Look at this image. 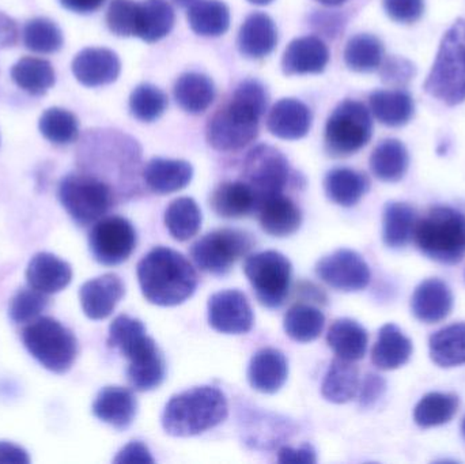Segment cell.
I'll return each mask as SVG.
<instances>
[{
  "label": "cell",
  "instance_id": "cell-7",
  "mask_svg": "<svg viewBox=\"0 0 465 464\" xmlns=\"http://www.w3.org/2000/svg\"><path fill=\"white\" fill-rule=\"evenodd\" d=\"M423 89L450 106L465 101V19L452 25L442 37L436 62Z\"/></svg>",
  "mask_w": 465,
  "mask_h": 464
},
{
  "label": "cell",
  "instance_id": "cell-44",
  "mask_svg": "<svg viewBox=\"0 0 465 464\" xmlns=\"http://www.w3.org/2000/svg\"><path fill=\"white\" fill-rule=\"evenodd\" d=\"M459 398L455 394L430 392L425 395L414 410L418 427L433 428L448 424L458 413Z\"/></svg>",
  "mask_w": 465,
  "mask_h": 464
},
{
  "label": "cell",
  "instance_id": "cell-9",
  "mask_svg": "<svg viewBox=\"0 0 465 464\" xmlns=\"http://www.w3.org/2000/svg\"><path fill=\"white\" fill-rule=\"evenodd\" d=\"M22 341L45 370L59 375L71 370L78 354V341L73 331L49 316L27 323L22 330Z\"/></svg>",
  "mask_w": 465,
  "mask_h": 464
},
{
  "label": "cell",
  "instance_id": "cell-55",
  "mask_svg": "<svg viewBox=\"0 0 465 464\" xmlns=\"http://www.w3.org/2000/svg\"><path fill=\"white\" fill-rule=\"evenodd\" d=\"M19 29L16 22L7 14L0 13V49L11 48L18 43Z\"/></svg>",
  "mask_w": 465,
  "mask_h": 464
},
{
  "label": "cell",
  "instance_id": "cell-23",
  "mask_svg": "<svg viewBox=\"0 0 465 464\" xmlns=\"http://www.w3.org/2000/svg\"><path fill=\"white\" fill-rule=\"evenodd\" d=\"M136 411H138V402L135 395L124 387H105L98 392L93 403V414L100 421L120 430L133 424Z\"/></svg>",
  "mask_w": 465,
  "mask_h": 464
},
{
  "label": "cell",
  "instance_id": "cell-14",
  "mask_svg": "<svg viewBox=\"0 0 465 464\" xmlns=\"http://www.w3.org/2000/svg\"><path fill=\"white\" fill-rule=\"evenodd\" d=\"M90 252L104 266L124 263L136 247V231L130 221L117 215L94 223L89 236Z\"/></svg>",
  "mask_w": 465,
  "mask_h": 464
},
{
  "label": "cell",
  "instance_id": "cell-22",
  "mask_svg": "<svg viewBox=\"0 0 465 464\" xmlns=\"http://www.w3.org/2000/svg\"><path fill=\"white\" fill-rule=\"evenodd\" d=\"M452 291L439 278L423 281L412 294V313L423 323L433 324L444 321L452 312Z\"/></svg>",
  "mask_w": 465,
  "mask_h": 464
},
{
  "label": "cell",
  "instance_id": "cell-3",
  "mask_svg": "<svg viewBox=\"0 0 465 464\" xmlns=\"http://www.w3.org/2000/svg\"><path fill=\"white\" fill-rule=\"evenodd\" d=\"M138 280L147 301L158 307H176L198 288L193 264L177 251L157 247L138 264Z\"/></svg>",
  "mask_w": 465,
  "mask_h": 464
},
{
  "label": "cell",
  "instance_id": "cell-34",
  "mask_svg": "<svg viewBox=\"0 0 465 464\" xmlns=\"http://www.w3.org/2000/svg\"><path fill=\"white\" fill-rule=\"evenodd\" d=\"M173 93L180 108L193 114H203L215 98L212 79L199 73L183 74L174 84Z\"/></svg>",
  "mask_w": 465,
  "mask_h": 464
},
{
  "label": "cell",
  "instance_id": "cell-12",
  "mask_svg": "<svg viewBox=\"0 0 465 464\" xmlns=\"http://www.w3.org/2000/svg\"><path fill=\"white\" fill-rule=\"evenodd\" d=\"M254 240L240 229H218L199 239L191 248V256L202 271L225 275L235 262L253 248Z\"/></svg>",
  "mask_w": 465,
  "mask_h": 464
},
{
  "label": "cell",
  "instance_id": "cell-41",
  "mask_svg": "<svg viewBox=\"0 0 465 464\" xmlns=\"http://www.w3.org/2000/svg\"><path fill=\"white\" fill-rule=\"evenodd\" d=\"M384 44L376 35L361 33L350 38L344 48V62L355 73H373L384 60Z\"/></svg>",
  "mask_w": 465,
  "mask_h": 464
},
{
  "label": "cell",
  "instance_id": "cell-32",
  "mask_svg": "<svg viewBox=\"0 0 465 464\" xmlns=\"http://www.w3.org/2000/svg\"><path fill=\"white\" fill-rule=\"evenodd\" d=\"M410 166V154L403 142L385 139L371 155V169L377 179L385 183L401 182Z\"/></svg>",
  "mask_w": 465,
  "mask_h": 464
},
{
  "label": "cell",
  "instance_id": "cell-21",
  "mask_svg": "<svg viewBox=\"0 0 465 464\" xmlns=\"http://www.w3.org/2000/svg\"><path fill=\"white\" fill-rule=\"evenodd\" d=\"M267 127L278 138L297 141L308 135L311 131L312 111L302 101L283 98L271 109Z\"/></svg>",
  "mask_w": 465,
  "mask_h": 464
},
{
  "label": "cell",
  "instance_id": "cell-37",
  "mask_svg": "<svg viewBox=\"0 0 465 464\" xmlns=\"http://www.w3.org/2000/svg\"><path fill=\"white\" fill-rule=\"evenodd\" d=\"M188 22L196 35L220 37L231 26V10L221 0H199L188 10Z\"/></svg>",
  "mask_w": 465,
  "mask_h": 464
},
{
  "label": "cell",
  "instance_id": "cell-50",
  "mask_svg": "<svg viewBox=\"0 0 465 464\" xmlns=\"http://www.w3.org/2000/svg\"><path fill=\"white\" fill-rule=\"evenodd\" d=\"M385 13L399 24H415L425 13V0H382Z\"/></svg>",
  "mask_w": 465,
  "mask_h": 464
},
{
  "label": "cell",
  "instance_id": "cell-36",
  "mask_svg": "<svg viewBox=\"0 0 465 464\" xmlns=\"http://www.w3.org/2000/svg\"><path fill=\"white\" fill-rule=\"evenodd\" d=\"M176 21L174 10L163 0L139 3L136 37L146 43H157L172 32Z\"/></svg>",
  "mask_w": 465,
  "mask_h": 464
},
{
  "label": "cell",
  "instance_id": "cell-33",
  "mask_svg": "<svg viewBox=\"0 0 465 464\" xmlns=\"http://www.w3.org/2000/svg\"><path fill=\"white\" fill-rule=\"evenodd\" d=\"M414 207L404 202H390L382 217V240L392 250L406 248L414 237L417 225Z\"/></svg>",
  "mask_w": 465,
  "mask_h": 464
},
{
  "label": "cell",
  "instance_id": "cell-31",
  "mask_svg": "<svg viewBox=\"0 0 465 464\" xmlns=\"http://www.w3.org/2000/svg\"><path fill=\"white\" fill-rule=\"evenodd\" d=\"M215 214L223 218H242L257 210V198L245 182L221 184L210 201Z\"/></svg>",
  "mask_w": 465,
  "mask_h": 464
},
{
  "label": "cell",
  "instance_id": "cell-16",
  "mask_svg": "<svg viewBox=\"0 0 465 464\" xmlns=\"http://www.w3.org/2000/svg\"><path fill=\"white\" fill-rule=\"evenodd\" d=\"M209 321L223 334H246L253 327V312L240 291H218L209 301Z\"/></svg>",
  "mask_w": 465,
  "mask_h": 464
},
{
  "label": "cell",
  "instance_id": "cell-26",
  "mask_svg": "<svg viewBox=\"0 0 465 464\" xmlns=\"http://www.w3.org/2000/svg\"><path fill=\"white\" fill-rule=\"evenodd\" d=\"M278 30L275 22L264 13L246 16L238 33L237 45L243 56L262 59L275 49Z\"/></svg>",
  "mask_w": 465,
  "mask_h": 464
},
{
  "label": "cell",
  "instance_id": "cell-8",
  "mask_svg": "<svg viewBox=\"0 0 465 464\" xmlns=\"http://www.w3.org/2000/svg\"><path fill=\"white\" fill-rule=\"evenodd\" d=\"M57 195L65 212L79 226L93 225L105 217L119 199L108 183L82 171L63 177Z\"/></svg>",
  "mask_w": 465,
  "mask_h": 464
},
{
  "label": "cell",
  "instance_id": "cell-61",
  "mask_svg": "<svg viewBox=\"0 0 465 464\" xmlns=\"http://www.w3.org/2000/svg\"><path fill=\"white\" fill-rule=\"evenodd\" d=\"M461 432H463V436H464V439H465V417H464V420H463V425H461Z\"/></svg>",
  "mask_w": 465,
  "mask_h": 464
},
{
  "label": "cell",
  "instance_id": "cell-19",
  "mask_svg": "<svg viewBox=\"0 0 465 464\" xmlns=\"http://www.w3.org/2000/svg\"><path fill=\"white\" fill-rule=\"evenodd\" d=\"M330 62V49L314 35L295 38L284 51L282 70L286 75L320 74Z\"/></svg>",
  "mask_w": 465,
  "mask_h": 464
},
{
  "label": "cell",
  "instance_id": "cell-53",
  "mask_svg": "<svg viewBox=\"0 0 465 464\" xmlns=\"http://www.w3.org/2000/svg\"><path fill=\"white\" fill-rule=\"evenodd\" d=\"M387 389L384 379L381 376L369 373L363 380L362 389L360 392V403L362 408H371Z\"/></svg>",
  "mask_w": 465,
  "mask_h": 464
},
{
  "label": "cell",
  "instance_id": "cell-39",
  "mask_svg": "<svg viewBox=\"0 0 465 464\" xmlns=\"http://www.w3.org/2000/svg\"><path fill=\"white\" fill-rule=\"evenodd\" d=\"M358 391H360V372L357 367L346 360H333L322 384V397L328 402L341 405L354 400Z\"/></svg>",
  "mask_w": 465,
  "mask_h": 464
},
{
  "label": "cell",
  "instance_id": "cell-59",
  "mask_svg": "<svg viewBox=\"0 0 465 464\" xmlns=\"http://www.w3.org/2000/svg\"><path fill=\"white\" fill-rule=\"evenodd\" d=\"M319 2H322V5H343L346 0H319Z\"/></svg>",
  "mask_w": 465,
  "mask_h": 464
},
{
  "label": "cell",
  "instance_id": "cell-35",
  "mask_svg": "<svg viewBox=\"0 0 465 464\" xmlns=\"http://www.w3.org/2000/svg\"><path fill=\"white\" fill-rule=\"evenodd\" d=\"M371 183L361 172L350 168H335L324 180L325 193L333 203L351 207L368 193Z\"/></svg>",
  "mask_w": 465,
  "mask_h": 464
},
{
  "label": "cell",
  "instance_id": "cell-46",
  "mask_svg": "<svg viewBox=\"0 0 465 464\" xmlns=\"http://www.w3.org/2000/svg\"><path fill=\"white\" fill-rule=\"evenodd\" d=\"M25 46L35 54H54L63 48L64 38L62 30L48 18L30 19L22 32Z\"/></svg>",
  "mask_w": 465,
  "mask_h": 464
},
{
  "label": "cell",
  "instance_id": "cell-58",
  "mask_svg": "<svg viewBox=\"0 0 465 464\" xmlns=\"http://www.w3.org/2000/svg\"><path fill=\"white\" fill-rule=\"evenodd\" d=\"M177 5H182V7H191V5L198 3L199 0H176Z\"/></svg>",
  "mask_w": 465,
  "mask_h": 464
},
{
  "label": "cell",
  "instance_id": "cell-52",
  "mask_svg": "<svg viewBox=\"0 0 465 464\" xmlns=\"http://www.w3.org/2000/svg\"><path fill=\"white\" fill-rule=\"evenodd\" d=\"M120 464H153L154 458L150 454L149 449L141 441H131L130 444L120 449L119 454L114 459Z\"/></svg>",
  "mask_w": 465,
  "mask_h": 464
},
{
  "label": "cell",
  "instance_id": "cell-13",
  "mask_svg": "<svg viewBox=\"0 0 465 464\" xmlns=\"http://www.w3.org/2000/svg\"><path fill=\"white\" fill-rule=\"evenodd\" d=\"M289 176V161L270 144L253 147L243 161V182L256 195L257 206L270 196L283 193Z\"/></svg>",
  "mask_w": 465,
  "mask_h": 464
},
{
  "label": "cell",
  "instance_id": "cell-17",
  "mask_svg": "<svg viewBox=\"0 0 465 464\" xmlns=\"http://www.w3.org/2000/svg\"><path fill=\"white\" fill-rule=\"evenodd\" d=\"M120 73L119 56L108 48H86L73 60V74L84 86L100 87L114 84Z\"/></svg>",
  "mask_w": 465,
  "mask_h": 464
},
{
  "label": "cell",
  "instance_id": "cell-27",
  "mask_svg": "<svg viewBox=\"0 0 465 464\" xmlns=\"http://www.w3.org/2000/svg\"><path fill=\"white\" fill-rule=\"evenodd\" d=\"M193 177V165L183 160L153 158L143 169V179L147 187L160 195L183 190L190 184Z\"/></svg>",
  "mask_w": 465,
  "mask_h": 464
},
{
  "label": "cell",
  "instance_id": "cell-42",
  "mask_svg": "<svg viewBox=\"0 0 465 464\" xmlns=\"http://www.w3.org/2000/svg\"><path fill=\"white\" fill-rule=\"evenodd\" d=\"M325 316L319 308L295 304L284 316V331L295 342L306 343L317 340L324 330Z\"/></svg>",
  "mask_w": 465,
  "mask_h": 464
},
{
  "label": "cell",
  "instance_id": "cell-6",
  "mask_svg": "<svg viewBox=\"0 0 465 464\" xmlns=\"http://www.w3.org/2000/svg\"><path fill=\"white\" fill-rule=\"evenodd\" d=\"M414 240L431 261L459 263L465 256V214L452 207H433L417 221Z\"/></svg>",
  "mask_w": 465,
  "mask_h": 464
},
{
  "label": "cell",
  "instance_id": "cell-45",
  "mask_svg": "<svg viewBox=\"0 0 465 464\" xmlns=\"http://www.w3.org/2000/svg\"><path fill=\"white\" fill-rule=\"evenodd\" d=\"M38 127L44 138L57 146L74 143L79 138V122L75 114L57 106L44 112Z\"/></svg>",
  "mask_w": 465,
  "mask_h": 464
},
{
  "label": "cell",
  "instance_id": "cell-28",
  "mask_svg": "<svg viewBox=\"0 0 465 464\" xmlns=\"http://www.w3.org/2000/svg\"><path fill=\"white\" fill-rule=\"evenodd\" d=\"M369 104L374 117L387 127H403L414 117V98L406 90H376Z\"/></svg>",
  "mask_w": 465,
  "mask_h": 464
},
{
  "label": "cell",
  "instance_id": "cell-20",
  "mask_svg": "<svg viewBox=\"0 0 465 464\" xmlns=\"http://www.w3.org/2000/svg\"><path fill=\"white\" fill-rule=\"evenodd\" d=\"M71 280L73 269L70 264L54 253H35L27 264V285L46 296L59 293L70 285Z\"/></svg>",
  "mask_w": 465,
  "mask_h": 464
},
{
  "label": "cell",
  "instance_id": "cell-47",
  "mask_svg": "<svg viewBox=\"0 0 465 464\" xmlns=\"http://www.w3.org/2000/svg\"><path fill=\"white\" fill-rule=\"evenodd\" d=\"M168 106V97L160 87L142 84L134 89L130 97L131 114L144 123L155 122L163 116Z\"/></svg>",
  "mask_w": 465,
  "mask_h": 464
},
{
  "label": "cell",
  "instance_id": "cell-4",
  "mask_svg": "<svg viewBox=\"0 0 465 464\" xmlns=\"http://www.w3.org/2000/svg\"><path fill=\"white\" fill-rule=\"evenodd\" d=\"M108 346L130 361L127 376L134 390L152 391L161 386L165 379V360L141 321L117 316L109 327Z\"/></svg>",
  "mask_w": 465,
  "mask_h": 464
},
{
  "label": "cell",
  "instance_id": "cell-29",
  "mask_svg": "<svg viewBox=\"0 0 465 464\" xmlns=\"http://www.w3.org/2000/svg\"><path fill=\"white\" fill-rule=\"evenodd\" d=\"M412 354V343L395 324H385L371 350V361L379 370H392L403 367Z\"/></svg>",
  "mask_w": 465,
  "mask_h": 464
},
{
  "label": "cell",
  "instance_id": "cell-54",
  "mask_svg": "<svg viewBox=\"0 0 465 464\" xmlns=\"http://www.w3.org/2000/svg\"><path fill=\"white\" fill-rule=\"evenodd\" d=\"M279 463L313 464L317 462L316 451L311 444H303L300 449L283 447L278 454Z\"/></svg>",
  "mask_w": 465,
  "mask_h": 464
},
{
  "label": "cell",
  "instance_id": "cell-40",
  "mask_svg": "<svg viewBox=\"0 0 465 464\" xmlns=\"http://www.w3.org/2000/svg\"><path fill=\"white\" fill-rule=\"evenodd\" d=\"M430 357L439 367L465 364V323H455L434 332L429 342Z\"/></svg>",
  "mask_w": 465,
  "mask_h": 464
},
{
  "label": "cell",
  "instance_id": "cell-56",
  "mask_svg": "<svg viewBox=\"0 0 465 464\" xmlns=\"http://www.w3.org/2000/svg\"><path fill=\"white\" fill-rule=\"evenodd\" d=\"M29 454L22 447L0 441V464H29Z\"/></svg>",
  "mask_w": 465,
  "mask_h": 464
},
{
  "label": "cell",
  "instance_id": "cell-30",
  "mask_svg": "<svg viewBox=\"0 0 465 464\" xmlns=\"http://www.w3.org/2000/svg\"><path fill=\"white\" fill-rule=\"evenodd\" d=\"M328 345L338 359L358 361L368 350V332L352 319H339L331 326L327 335Z\"/></svg>",
  "mask_w": 465,
  "mask_h": 464
},
{
  "label": "cell",
  "instance_id": "cell-18",
  "mask_svg": "<svg viewBox=\"0 0 465 464\" xmlns=\"http://www.w3.org/2000/svg\"><path fill=\"white\" fill-rule=\"evenodd\" d=\"M124 293V283L120 277L105 274L84 282L79 291V300L87 318L103 321L112 315Z\"/></svg>",
  "mask_w": 465,
  "mask_h": 464
},
{
  "label": "cell",
  "instance_id": "cell-38",
  "mask_svg": "<svg viewBox=\"0 0 465 464\" xmlns=\"http://www.w3.org/2000/svg\"><path fill=\"white\" fill-rule=\"evenodd\" d=\"M11 78L27 94L40 97L54 86L56 74L48 60L24 57L11 68Z\"/></svg>",
  "mask_w": 465,
  "mask_h": 464
},
{
  "label": "cell",
  "instance_id": "cell-43",
  "mask_svg": "<svg viewBox=\"0 0 465 464\" xmlns=\"http://www.w3.org/2000/svg\"><path fill=\"white\" fill-rule=\"evenodd\" d=\"M165 225L177 242H188L201 231L202 212L193 198H179L169 204Z\"/></svg>",
  "mask_w": 465,
  "mask_h": 464
},
{
  "label": "cell",
  "instance_id": "cell-5",
  "mask_svg": "<svg viewBox=\"0 0 465 464\" xmlns=\"http://www.w3.org/2000/svg\"><path fill=\"white\" fill-rule=\"evenodd\" d=\"M228 413V400L221 390L195 387L174 395L166 403L163 427L174 438H191L223 424Z\"/></svg>",
  "mask_w": 465,
  "mask_h": 464
},
{
  "label": "cell",
  "instance_id": "cell-15",
  "mask_svg": "<svg viewBox=\"0 0 465 464\" xmlns=\"http://www.w3.org/2000/svg\"><path fill=\"white\" fill-rule=\"evenodd\" d=\"M316 274L322 282L341 291H363L371 282V269L360 253L339 250L317 263Z\"/></svg>",
  "mask_w": 465,
  "mask_h": 464
},
{
  "label": "cell",
  "instance_id": "cell-24",
  "mask_svg": "<svg viewBox=\"0 0 465 464\" xmlns=\"http://www.w3.org/2000/svg\"><path fill=\"white\" fill-rule=\"evenodd\" d=\"M289 365L282 351L273 348L260 349L248 368V380L252 389L262 394H275L286 383Z\"/></svg>",
  "mask_w": 465,
  "mask_h": 464
},
{
  "label": "cell",
  "instance_id": "cell-25",
  "mask_svg": "<svg viewBox=\"0 0 465 464\" xmlns=\"http://www.w3.org/2000/svg\"><path fill=\"white\" fill-rule=\"evenodd\" d=\"M260 225L273 237L292 236L302 223V214L297 204L283 193L270 196L257 206Z\"/></svg>",
  "mask_w": 465,
  "mask_h": 464
},
{
  "label": "cell",
  "instance_id": "cell-2",
  "mask_svg": "<svg viewBox=\"0 0 465 464\" xmlns=\"http://www.w3.org/2000/svg\"><path fill=\"white\" fill-rule=\"evenodd\" d=\"M139 153L127 136L112 130H89L79 139L76 149L78 171L108 183L117 198L124 193V183L136 171Z\"/></svg>",
  "mask_w": 465,
  "mask_h": 464
},
{
  "label": "cell",
  "instance_id": "cell-49",
  "mask_svg": "<svg viewBox=\"0 0 465 464\" xmlns=\"http://www.w3.org/2000/svg\"><path fill=\"white\" fill-rule=\"evenodd\" d=\"M138 13L139 2L135 0H112L106 13V25L120 37H136Z\"/></svg>",
  "mask_w": 465,
  "mask_h": 464
},
{
  "label": "cell",
  "instance_id": "cell-57",
  "mask_svg": "<svg viewBox=\"0 0 465 464\" xmlns=\"http://www.w3.org/2000/svg\"><path fill=\"white\" fill-rule=\"evenodd\" d=\"M63 7L76 14H92L97 11L105 0H59Z\"/></svg>",
  "mask_w": 465,
  "mask_h": 464
},
{
  "label": "cell",
  "instance_id": "cell-11",
  "mask_svg": "<svg viewBox=\"0 0 465 464\" xmlns=\"http://www.w3.org/2000/svg\"><path fill=\"white\" fill-rule=\"evenodd\" d=\"M243 272L260 304L275 310L289 296L292 267L289 259L276 251H264L246 258Z\"/></svg>",
  "mask_w": 465,
  "mask_h": 464
},
{
  "label": "cell",
  "instance_id": "cell-51",
  "mask_svg": "<svg viewBox=\"0 0 465 464\" xmlns=\"http://www.w3.org/2000/svg\"><path fill=\"white\" fill-rule=\"evenodd\" d=\"M415 76V65L406 59L392 57L382 65V78L392 84H409Z\"/></svg>",
  "mask_w": 465,
  "mask_h": 464
},
{
  "label": "cell",
  "instance_id": "cell-10",
  "mask_svg": "<svg viewBox=\"0 0 465 464\" xmlns=\"http://www.w3.org/2000/svg\"><path fill=\"white\" fill-rule=\"evenodd\" d=\"M373 120L361 101L346 100L336 106L325 125V149L333 157L355 154L371 142Z\"/></svg>",
  "mask_w": 465,
  "mask_h": 464
},
{
  "label": "cell",
  "instance_id": "cell-1",
  "mask_svg": "<svg viewBox=\"0 0 465 464\" xmlns=\"http://www.w3.org/2000/svg\"><path fill=\"white\" fill-rule=\"evenodd\" d=\"M268 95L260 82H241L232 100L210 119L207 141L218 152H235L256 139Z\"/></svg>",
  "mask_w": 465,
  "mask_h": 464
},
{
  "label": "cell",
  "instance_id": "cell-60",
  "mask_svg": "<svg viewBox=\"0 0 465 464\" xmlns=\"http://www.w3.org/2000/svg\"><path fill=\"white\" fill-rule=\"evenodd\" d=\"M248 2L257 5H270L271 2H273V0H248Z\"/></svg>",
  "mask_w": 465,
  "mask_h": 464
},
{
  "label": "cell",
  "instance_id": "cell-48",
  "mask_svg": "<svg viewBox=\"0 0 465 464\" xmlns=\"http://www.w3.org/2000/svg\"><path fill=\"white\" fill-rule=\"evenodd\" d=\"M48 297L33 288L16 291L8 305V316L15 324H27L37 319L48 307Z\"/></svg>",
  "mask_w": 465,
  "mask_h": 464
}]
</instances>
